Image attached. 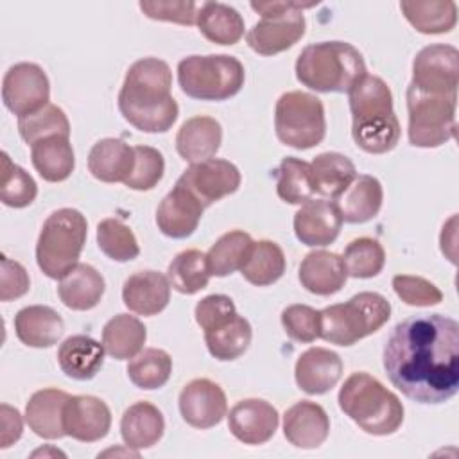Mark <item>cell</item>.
Returning <instances> with one entry per match:
<instances>
[{"label":"cell","instance_id":"35","mask_svg":"<svg viewBox=\"0 0 459 459\" xmlns=\"http://www.w3.org/2000/svg\"><path fill=\"white\" fill-rule=\"evenodd\" d=\"M147 330L143 323L129 314H117L111 317L102 330L104 351L117 359L126 360L138 355L145 344Z\"/></svg>","mask_w":459,"mask_h":459},{"label":"cell","instance_id":"28","mask_svg":"<svg viewBox=\"0 0 459 459\" xmlns=\"http://www.w3.org/2000/svg\"><path fill=\"white\" fill-rule=\"evenodd\" d=\"M134 167V149L118 138H102L88 154L91 176L104 183H124Z\"/></svg>","mask_w":459,"mask_h":459},{"label":"cell","instance_id":"5","mask_svg":"<svg viewBox=\"0 0 459 459\" xmlns=\"http://www.w3.org/2000/svg\"><path fill=\"white\" fill-rule=\"evenodd\" d=\"M341 411L371 436H389L403 423V405L375 377L357 371L351 373L337 396Z\"/></svg>","mask_w":459,"mask_h":459},{"label":"cell","instance_id":"49","mask_svg":"<svg viewBox=\"0 0 459 459\" xmlns=\"http://www.w3.org/2000/svg\"><path fill=\"white\" fill-rule=\"evenodd\" d=\"M393 289L403 303L412 307H432L443 299V292L421 276L396 274L393 278Z\"/></svg>","mask_w":459,"mask_h":459},{"label":"cell","instance_id":"41","mask_svg":"<svg viewBox=\"0 0 459 459\" xmlns=\"http://www.w3.org/2000/svg\"><path fill=\"white\" fill-rule=\"evenodd\" d=\"M276 172V194L289 204H303L314 195V183L310 163L305 160L287 156L278 165Z\"/></svg>","mask_w":459,"mask_h":459},{"label":"cell","instance_id":"45","mask_svg":"<svg viewBox=\"0 0 459 459\" xmlns=\"http://www.w3.org/2000/svg\"><path fill=\"white\" fill-rule=\"evenodd\" d=\"M18 131L23 142L32 145L38 140H43L54 134L70 136V122L61 108H57L56 104H47L45 108L30 115L20 117Z\"/></svg>","mask_w":459,"mask_h":459},{"label":"cell","instance_id":"15","mask_svg":"<svg viewBox=\"0 0 459 459\" xmlns=\"http://www.w3.org/2000/svg\"><path fill=\"white\" fill-rule=\"evenodd\" d=\"M178 403L183 420L194 429H212L219 425L228 411L224 391L208 378L188 382L181 389Z\"/></svg>","mask_w":459,"mask_h":459},{"label":"cell","instance_id":"10","mask_svg":"<svg viewBox=\"0 0 459 459\" xmlns=\"http://www.w3.org/2000/svg\"><path fill=\"white\" fill-rule=\"evenodd\" d=\"M457 93H429L409 84V142L414 147H439L455 136Z\"/></svg>","mask_w":459,"mask_h":459},{"label":"cell","instance_id":"46","mask_svg":"<svg viewBox=\"0 0 459 459\" xmlns=\"http://www.w3.org/2000/svg\"><path fill=\"white\" fill-rule=\"evenodd\" d=\"M38 195V185L29 172L11 161L7 152H2V179L0 201L11 208H25Z\"/></svg>","mask_w":459,"mask_h":459},{"label":"cell","instance_id":"14","mask_svg":"<svg viewBox=\"0 0 459 459\" xmlns=\"http://www.w3.org/2000/svg\"><path fill=\"white\" fill-rule=\"evenodd\" d=\"M240 170L228 160L210 158L192 163L178 179L204 208L235 194L240 186Z\"/></svg>","mask_w":459,"mask_h":459},{"label":"cell","instance_id":"26","mask_svg":"<svg viewBox=\"0 0 459 459\" xmlns=\"http://www.w3.org/2000/svg\"><path fill=\"white\" fill-rule=\"evenodd\" d=\"M14 332L30 348H48L61 339L65 321L47 305H30L14 316Z\"/></svg>","mask_w":459,"mask_h":459},{"label":"cell","instance_id":"20","mask_svg":"<svg viewBox=\"0 0 459 459\" xmlns=\"http://www.w3.org/2000/svg\"><path fill=\"white\" fill-rule=\"evenodd\" d=\"M328 434V414L316 402L301 400L289 407L283 414V436L290 445L298 448H317L326 441Z\"/></svg>","mask_w":459,"mask_h":459},{"label":"cell","instance_id":"9","mask_svg":"<svg viewBox=\"0 0 459 459\" xmlns=\"http://www.w3.org/2000/svg\"><path fill=\"white\" fill-rule=\"evenodd\" d=\"M314 2H251V9L262 18L247 30L246 41L260 56H274L294 47L305 34L303 9Z\"/></svg>","mask_w":459,"mask_h":459},{"label":"cell","instance_id":"53","mask_svg":"<svg viewBox=\"0 0 459 459\" xmlns=\"http://www.w3.org/2000/svg\"><path fill=\"white\" fill-rule=\"evenodd\" d=\"M0 416H2V434H0V446L7 448L13 443H16L22 437V430H23V423H22V416L20 412L7 405L2 403L0 407Z\"/></svg>","mask_w":459,"mask_h":459},{"label":"cell","instance_id":"1","mask_svg":"<svg viewBox=\"0 0 459 459\" xmlns=\"http://www.w3.org/2000/svg\"><path fill=\"white\" fill-rule=\"evenodd\" d=\"M391 384L418 403H443L459 389V325L441 314L398 323L384 346Z\"/></svg>","mask_w":459,"mask_h":459},{"label":"cell","instance_id":"16","mask_svg":"<svg viewBox=\"0 0 459 459\" xmlns=\"http://www.w3.org/2000/svg\"><path fill=\"white\" fill-rule=\"evenodd\" d=\"M65 434L82 441L93 443L108 436L111 427V411L104 400L90 394L70 396L63 411Z\"/></svg>","mask_w":459,"mask_h":459},{"label":"cell","instance_id":"38","mask_svg":"<svg viewBox=\"0 0 459 459\" xmlns=\"http://www.w3.org/2000/svg\"><path fill=\"white\" fill-rule=\"evenodd\" d=\"M253 247V238L242 230H233L224 233L206 253V264L212 276H228L240 271L249 251Z\"/></svg>","mask_w":459,"mask_h":459},{"label":"cell","instance_id":"50","mask_svg":"<svg viewBox=\"0 0 459 459\" xmlns=\"http://www.w3.org/2000/svg\"><path fill=\"white\" fill-rule=\"evenodd\" d=\"M140 9L151 20L174 22L179 25H194L199 5L186 0H142Z\"/></svg>","mask_w":459,"mask_h":459},{"label":"cell","instance_id":"34","mask_svg":"<svg viewBox=\"0 0 459 459\" xmlns=\"http://www.w3.org/2000/svg\"><path fill=\"white\" fill-rule=\"evenodd\" d=\"M195 25L208 41L217 45H235L244 36V18L240 13L221 2L201 4Z\"/></svg>","mask_w":459,"mask_h":459},{"label":"cell","instance_id":"48","mask_svg":"<svg viewBox=\"0 0 459 459\" xmlns=\"http://www.w3.org/2000/svg\"><path fill=\"white\" fill-rule=\"evenodd\" d=\"M285 333L298 342H314L321 333V310L308 305H289L281 312Z\"/></svg>","mask_w":459,"mask_h":459},{"label":"cell","instance_id":"40","mask_svg":"<svg viewBox=\"0 0 459 459\" xmlns=\"http://www.w3.org/2000/svg\"><path fill=\"white\" fill-rule=\"evenodd\" d=\"M206 253L199 249H185L178 253L167 269L170 287L181 294H195L210 281Z\"/></svg>","mask_w":459,"mask_h":459},{"label":"cell","instance_id":"13","mask_svg":"<svg viewBox=\"0 0 459 459\" xmlns=\"http://www.w3.org/2000/svg\"><path fill=\"white\" fill-rule=\"evenodd\" d=\"M412 86L429 93H457L459 50L452 45H429L412 61Z\"/></svg>","mask_w":459,"mask_h":459},{"label":"cell","instance_id":"31","mask_svg":"<svg viewBox=\"0 0 459 459\" xmlns=\"http://www.w3.org/2000/svg\"><path fill=\"white\" fill-rule=\"evenodd\" d=\"M104 287V278L95 267L77 264L59 280L57 294L65 307L72 310H90L99 305Z\"/></svg>","mask_w":459,"mask_h":459},{"label":"cell","instance_id":"6","mask_svg":"<svg viewBox=\"0 0 459 459\" xmlns=\"http://www.w3.org/2000/svg\"><path fill=\"white\" fill-rule=\"evenodd\" d=\"M88 235L86 217L74 208L52 212L41 226L36 244L38 267L52 280H61L79 264Z\"/></svg>","mask_w":459,"mask_h":459},{"label":"cell","instance_id":"3","mask_svg":"<svg viewBox=\"0 0 459 459\" xmlns=\"http://www.w3.org/2000/svg\"><path fill=\"white\" fill-rule=\"evenodd\" d=\"M351 136L369 154H384L400 140V122L393 111V93L384 79L366 74L350 91Z\"/></svg>","mask_w":459,"mask_h":459},{"label":"cell","instance_id":"22","mask_svg":"<svg viewBox=\"0 0 459 459\" xmlns=\"http://www.w3.org/2000/svg\"><path fill=\"white\" fill-rule=\"evenodd\" d=\"M124 305L140 316H156L170 301V281L158 271H138L124 281Z\"/></svg>","mask_w":459,"mask_h":459},{"label":"cell","instance_id":"47","mask_svg":"<svg viewBox=\"0 0 459 459\" xmlns=\"http://www.w3.org/2000/svg\"><path fill=\"white\" fill-rule=\"evenodd\" d=\"M134 167L131 176L124 181L126 186L133 190H151L154 188L165 172L163 154L151 145H134Z\"/></svg>","mask_w":459,"mask_h":459},{"label":"cell","instance_id":"44","mask_svg":"<svg viewBox=\"0 0 459 459\" xmlns=\"http://www.w3.org/2000/svg\"><path fill=\"white\" fill-rule=\"evenodd\" d=\"M342 264L351 278H373L384 269L385 251L378 240L360 237L346 246Z\"/></svg>","mask_w":459,"mask_h":459},{"label":"cell","instance_id":"27","mask_svg":"<svg viewBox=\"0 0 459 459\" xmlns=\"http://www.w3.org/2000/svg\"><path fill=\"white\" fill-rule=\"evenodd\" d=\"M68 398L70 394L54 387L36 391L25 405V421L29 429L43 439H59L66 436L63 411Z\"/></svg>","mask_w":459,"mask_h":459},{"label":"cell","instance_id":"51","mask_svg":"<svg viewBox=\"0 0 459 459\" xmlns=\"http://www.w3.org/2000/svg\"><path fill=\"white\" fill-rule=\"evenodd\" d=\"M2 273H0V299L2 301H11L16 298H22L29 287L30 280L22 264L16 260L7 258L2 255Z\"/></svg>","mask_w":459,"mask_h":459},{"label":"cell","instance_id":"21","mask_svg":"<svg viewBox=\"0 0 459 459\" xmlns=\"http://www.w3.org/2000/svg\"><path fill=\"white\" fill-rule=\"evenodd\" d=\"M296 384L307 394H325L342 377L341 357L326 348H308L298 357L294 368Z\"/></svg>","mask_w":459,"mask_h":459},{"label":"cell","instance_id":"29","mask_svg":"<svg viewBox=\"0 0 459 459\" xmlns=\"http://www.w3.org/2000/svg\"><path fill=\"white\" fill-rule=\"evenodd\" d=\"M57 364L74 380H91L104 364V346L90 335H70L57 348Z\"/></svg>","mask_w":459,"mask_h":459},{"label":"cell","instance_id":"33","mask_svg":"<svg viewBox=\"0 0 459 459\" xmlns=\"http://www.w3.org/2000/svg\"><path fill=\"white\" fill-rule=\"evenodd\" d=\"M251 337L253 330L249 321L237 312L204 332L206 348L217 360H235L244 355L251 344Z\"/></svg>","mask_w":459,"mask_h":459},{"label":"cell","instance_id":"43","mask_svg":"<svg viewBox=\"0 0 459 459\" xmlns=\"http://www.w3.org/2000/svg\"><path fill=\"white\" fill-rule=\"evenodd\" d=\"M97 244L100 251L115 262H129L140 255V246L133 230L115 217L99 222Z\"/></svg>","mask_w":459,"mask_h":459},{"label":"cell","instance_id":"11","mask_svg":"<svg viewBox=\"0 0 459 459\" xmlns=\"http://www.w3.org/2000/svg\"><path fill=\"white\" fill-rule=\"evenodd\" d=\"M274 131L292 149H310L323 142L326 118L323 102L307 91H287L274 106Z\"/></svg>","mask_w":459,"mask_h":459},{"label":"cell","instance_id":"17","mask_svg":"<svg viewBox=\"0 0 459 459\" xmlns=\"http://www.w3.org/2000/svg\"><path fill=\"white\" fill-rule=\"evenodd\" d=\"M278 423V411L260 398L240 400L228 414L230 432L244 445L267 443L274 436Z\"/></svg>","mask_w":459,"mask_h":459},{"label":"cell","instance_id":"18","mask_svg":"<svg viewBox=\"0 0 459 459\" xmlns=\"http://www.w3.org/2000/svg\"><path fill=\"white\" fill-rule=\"evenodd\" d=\"M296 238L310 247L332 244L342 226V217L335 206L326 199H310L296 212L294 221Z\"/></svg>","mask_w":459,"mask_h":459},{"label":"cell","instance_id":"25","mask_svg":"<svg viewBox=\"0 0 459 459\" xmlns=\"http://www.w3.org/2000/svg\"><path fill=\"white\" fill-rule=\"evenodd\" d=\"M222 142L221 124L206 115L185 120L176 134L178 154L188 163H199L217 154Z\"/></svg>","mask_w":459,"mask_h":459},{"label":"cell","instance_id":"42","mask_svg":"<svg viewBox=\"0 0 459 459\" xmlns=\"http://www.w3.org/2000/svg\"><path fill=\"white\" fill-rule=\"evenodd\" d=\"M172 373V359L165 350L145 348L127 364L129 380L140 389L163 387Z\"/></svg>","mask_w":459,"mask_h":459},{"label":"cell","instance_id":"23","mask_svg":"<svg viewBox=\"0 0 459 459\" xmlns=\"http://www.w3.org/2000/svg\"><path fill=\"white\" fill-rule=\"evenodd\" d=\"M384 190L377 178L359 174L335 197V206L344 222L362 224L375 219L382 208Z\"/></svg>","mask_w":459,"mask_h":459},{"label":"cell","instance_id":"2","mask_svg":"<svg viewBox=\"0 0 459 459\" xmlns=\"http://www.w3.org/2000/svg\"><path fill=\"white\" fill-rule=\"evenodd\" d=\"M170 86L172 74L165 61L158 57L134 61L118 93L122 117L142 133H167L179 113Z\"/></svg>","mask_w":459,"mask_h":459},{"label":"cell","instance_id":"30","mask_svg":"<svg viewBox=\"0 0 459 459\" xmlns=\"http://www.w3.org/2000/svg\"><path fill=\"white\" fill-rule=\"evenodd\" d=\"M165 430L161 411L149 402H136L127 407L120 420V434L127 448L142 450L156 445Z\"/></svg>","mask_w":459,"mask_h":459},{"label":"cell","instance_id":"4","mask_svg":"<svg viewBox=\"0 0 459 459\" xmlns=\"http://www.w3.org/2000/svg\"><path fill=\"white\" fill-rule=\"evenodd\" d=\"M366 74L362 54L346 41L312 43L296 59V79L319 93H348Z\"/></svg>","mask_w":459,"mask_h":459},{"label":"cell","instance_id":"36","mask_svg":"<svg viewBox=\"0 0 459 459\" xmlns=\"http://www.w3.org/2000/svg\"><path fill=\"white\" fill-rule=\"evenodd\" d=\"M314 194L335 199L357 176L355 165L339 152H323L310 163Z\"/></svg>","mask_w":459,"mask_h":459},{"label":"cell","instance_id":"32","mask_svg":"<svg viewBox=\"0 0 459 459\" xmlns=\"http://www.w3.org/2000/svg\"><path fill=\"white\" fill-rule=\"evenodd\" d=\"M30 160L38 174L50 183L70 178L75 167V156L68 136L54 134L30 145Z\"/></svg>","mask_w":459,"mask_h":459},{"label":"cell","instance_id":"12","mask_svg":"<svg viewBox=\"0 0 459 459\" xmlns=\"http://www.w3.org/2000/svg\"><path fill=\"white\" fill-rule=\"evenodd\" d=\"M50 99V84L43 68L36 63L13 65L2 81L4 106L20 117L45 108Z\"/></svg>","mask_w":459,"mask_h":459},{"label":"cell","instance_id":"19","mask_svg":"<svg viewBox=\"0 0 459 459\" xmlns=\"http://www.w3.org/2000/svg\"><path fill=\"white\" fill-rule=\"evenodd\" d=\"M203 212L204 206L176 181V186L158 204L156 224L170 238H186L197 230Z\"/></svg>","mask_w":459,"mask_h":459},{"label":"cell","instance_id":"39","mask_svg":"<svg viewBox=\"0 0 459 459\" xmlns=\"http://www.w3.org/2000/svg\"><path fill=\"white\" fill-rule=\"evenodd\" d=\"M242 276L258 287L278 281L285 273V255L273 240L253 242V247L240 269Z\"/></svg>","mask_w":459,"mask_h":459},{"label":"cell","instance_id":"8","mask_svg":"<svg viewBox=\"0 0 459 459\" xmlns=\"http://www.w3.org/2000/svg\"><path fill=\"white\" fill-rule=\"evenodd\" d=\"M244 79L242 63L228 54L188 56L178 65L183 93L197 100H226L240 91Z\"/></svg>","mask_w":459,"mask_h":459},{"label":"cell","instance_id":"7","mask_svg":"<svg viewBox=\"0 0 459 459\" xmlns=\"http://www.w3.org/2000/svg\"><path fill=\"white\" fill-rule=\"evenodd\" d=\"M391 317V303L378 292H359L344 303L321 310L319 337L330 344L351 346L380 330Z\"/></svg>","mask_w":459,"mask_h":459},{"label":"cell","instance_id":"24","mask_svg":"<svg viewBox=\"0 0 459 459\" xmlns=\"http://www.w3.org/2000/svg\"><path fill=\"white\" fill-rule=\"evenodd\" d=\"M299 283L312 294L330 296L339 292L348 278L342 256L332 251H310L299 264Z\"/></svg>","mask_w":459,"mask_h":459},{"label":"cell","instance_id":"52","mask_svg":"<svg viewBox=\"0 0 459 459\" xmlns=\"http://www.w3.org/2000/svg\"><path fill=\"white\" fill-rule=\"evenodd\" d=\"M235 312H237V308H235V303L231 301V298H228L224 294H210L195 305V321L204 332V330L212 328L215 323L222 321L224 317L233 316Z\"/></svg>","mask_w":459,"mask_h":459},{"label":"cell","instance_id":"37","mask_svg":"<svg viewBox=\"0 0 459 459\" xmlns=\"http://www.w3.org/2000/svg\"><path fill=\"white\" fill-rule=\"evenodd\" d=\"M400 9L407 22L423 34L450 32L457 23V4L445 2H400Z\"/></svg>","mask_w":459,"mask_h":459}]
</instances>
